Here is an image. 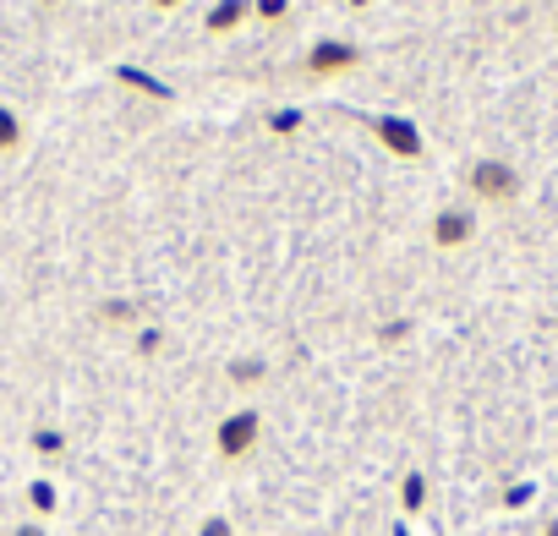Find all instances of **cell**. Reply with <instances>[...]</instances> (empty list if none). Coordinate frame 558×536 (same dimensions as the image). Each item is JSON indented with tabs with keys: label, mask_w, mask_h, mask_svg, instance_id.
<instances>
[{
	"label": "cell",
	"mask_w": 558,
	"mask_h": 536,
	"mask_svg": "<svg viewBox=\"0 0 558 536\" xmlns=\"http://www.w3.org/2000/svg\"><path fill=\"white\" fill-rule=\"evenodd\" d=\"M252 438H257V416H252V411H241L235 422L219 427V449H225V454H246Z\"/></svg>",
	"instance_id": "6da1fadb"
},
{
	"label": "cell",
	"mask_w": 558,
	"mask_h": 536,
	"mask_svg": "<svg viewBox=\"0 0 558 536\" xmlns=\"http://www.w3.org/2000/svg\"><path fill=\"white\" fill-rule=\"evenodd\" d=\"M476 192L482 197H509L514 192V170L509 165H476Z\"/></svg>",
	"instance_id": "7a4b0ae2"
},
{
	"label": "cell",
	"mask_w": 558,
	"mask_h": 536,
	"mask_svg": "<svg viewBox=\"0 0 558 536\" xmlns=\"http://www.w3.org/2000/svg\"><path fill=\"white\" fill-rule=\"evenodd\" d=\"M23 536H39V531H34V525H28V531H23Z\"/></svg>",
	"instance_id": "3957f363"
}]
</instances>
